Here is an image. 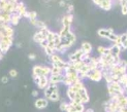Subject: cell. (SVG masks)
Masks as SVG:
<instances>
[{
    "instance_id": "obj_30",
    "label": "cell",
    "mask_w": 127,
    "mask_h": 112,
    "mask_svg": "<svg viewBox=\"0 0 127 112\" xmlns=\"http://www.w3.org/2000/svg\"><path fill=\"white\" fill-rule=\"evenodd\" d=\"M68 104H69V103H66V102H62V103L60 104V110H61V111H65V112H66V110H67V107H68Z\"/></svg>"
},
{
    "instance_id": "obj_42",
    "label": "cell",
    "mask_w": 127,
    "mask_h": 112,
    "mask_svg": "<svg viewBox=\"0 0 127 112\" xmlns=\"http://www.w3.org/2000/svg\"><path fill=\"white\" fill-rule=\"evenodd\" d=\"M29 17H30V12L29 11H26L25 14L23 15V18H27V19H29Z\"/></svg>"
},
{
    "instance_id": "obj_13",
    "label": "cell",
    "mask_w": 127,
    "mask_h": 112,
    "mask_svg": "<svg viewBox=\"0 0 127 112\" xmlns=\"http://www.w3.org/2000/svg\"><path fill=\"white\" fill-rule=\"evenodd\" d=\"M81 49L84 52V54L90 55V53H91V51H92V45H91V43H89L88 41H84V42L81 44Z\"/></svg>"
},
{
    "instance_id": "obj_44",
    "label": "cell",
    "mask_w": 127,
    "mask_h": 112,
    "mask_svg": "<svg viewBox=\"0 0 127 112\" xmlns=\"http://www.w3.org/2000/svg\"><path fill=\"white\" fill-rule=\"evenodd\" d=\"M32 96H33V97H37V96H38V92H37L36 90L33 91V92H32Z\"/></svg>"
},
{
    "instance_id": "obj_20",
    "label": "cell",
    "mask_w": 127,
    "mask_h": 112,
    "mask_svg": "<svg viewBox=\"0 0 127 112\" xmlns=\"http://www.w3.org/2000/svg\"><path fill=\"white\" fill-rule=\"evenodd\" d=\"M59 74H64V70L60 69L58 67H53L51 68V75H59Z\"/></svg>"
},
{
    "instance_id": "obj_26",
    "label": "cell",
    "mask_w": 127,
    "mask_h": 112,
    "mask_svg": "<svg viewBox=\"0 0 127 112\" xmlns=\"http://www.w3.org/2000/svg\"><path fill=\"white\" fill-rule=\"evenodd\" d=\"M119 83L121 84L123 88H125V86H126V84H127V73H125L124 75L121 77V79L119 80Z\"/></svg>"
},
{
    "instance_id": "obj_22",
    "label": "cell",
    "mask_w": 127,
    "mask_h": 112,
    "mask_svg": "<svg viewBox=\"0 0 127 112\" xmlns=\"http://www.w3.org/2000/svg\"><path fill=\"white\" fill-rule=\"evenodd\" d=\"M73 106H74V108H75V111L77 112H85V106H84V104H77V103H74V102H70Z\"/></svg>"
},
{
    "instance_id": "obj_16",
    "label": "cell",
    "mask_w": 127,
    "mask_h": 112,
    "mask_svg": "<svg viewBox=\"0 0 127 112\" xmlns=\"http://www.w3.org/2000/svg\"><path fill=\"white\" fill-rule=\"evenodd\" d=\"M68 88H70L71 89V91L72 92H74V93H79L82 89L84 88V83L81 81V80H79L78 82H75L74 84H72L71 86H68Z\"/></svg>"
},
{
    "instance_id": "obj_3",
    "label": "cell",
    "mask_w": 127,
    "mask_h": 112,
    "mask_svg": "<svg viewBox=\"0 0 127 112\" xmlns=\"http://www.w3.org/2000/svg\"><path fill=\"white\" fill-rule=\"evenodd\" d=\"M93 3L96 4L98 7L102 8L103 10H106V11L111 10L112 6H113V1H111V0H94Z\"/></svg>"
},
{
    "instance_id": "obj_17",
    "label": "cell",
    "mask_w": 127,
    "mask_h": 112,
    "mask_svg": "<svg viewBox=\"0 0 127 112\" xmlns=\"http://www.w3.org/2000/svg\"><path fill=\"white\" fill-rule=\"evenodd\" d=\"M26 11H27V10H26V6H25V4H24L23 2H19L18 7H17V11H16V12H18V14L23 18V15H24Z\"/></svg>"
},
{
    "instance_id": "obj_50",
    "label": "cell",
    "mask_w": 127,
    "mask_h": 112,
    "mask_svg": "<svg viewBox=\"0 0 127 112\" xmlns=\"http://www.w3.org/2000/svg\"><path fill=\"white\" fill-rule=\"evenodd\" d=\"M126 33H127V32H126Z\"/></svg>"
},
{
    "instance_id": "obj_23",
    "label": "cell",
    "mask_w": 127,
    "mask_h": 112,
    "mask_svg": "<svg viewBox=\"0 0 127 112\" xmlns=\"http://www.w3.org/2000/svg\"><path fill=\"white\" fill-rule=\"evenodd\" d=\"M50 58V61H51V63H58V62H61V61H63V59L60 57V56H58L57 54H54L53 56H51V57H49Z\"/></svg>"
},
{
    "instance_id": "obj_46",
    "label": "cell",
    "mask_w": 127,
    "mask_h": 112,
    "mask_svg": "<svg viewBox=\"0 0 127 112\" xmlns=\"http://www.w3.org/2000/svg\"><path fill=\"white\" fill-rule=\"evenodd\" d=\"M85 112H94V110H93V109H89V108H88V109H86V110H85Z\"/></svg>"
},
{
    "instance_id": "obj_34",
    "label": "cell",
    "mask_w": 127,
    "mask_h": 112,
    "mask_svg": "<svg viewBox=\"0 0 127 112\" xmlns=\"http://www.w3.org/2000/svg\"><path fill=\"white\" fill-rule=\"evenodd\" d=\"M37 18V14L35 11H30V17H29V21L30 20H36Z\"/></svg>"
},
{
    "instance_id": "obj_2",
    "label": "cell",
    "mask_w": 127,
    "mask_h": 112,
    "mask_svg": "<svg viewBox=\"0 0 127 112\" xmlns=\"http://www.w3.org/2000/svg\"><path fill=\"white\" fill-rule=\"evenodd\" d=\"M87 78L92 80V81H100L102 79V71L99 69L90 70L87 73Z\"/></svg>"
},
{
    "instance_id": "obj_27",
    "label": "cell",
    "mask_w": 127,
    "mask_h": 112,
    "mask_svg": "<svg viewBox=\"0 0 127 112\" xmlns=\"http://www.w3.org/2000/svg\"><path fill=\"white\" fill-rule=\"evenodd\" d=\"M54 42H55V44L56 46H58L61 44V37L59 35V33H55V37H54Z\"/></svg>"
},
{
    "instance_id": "obj_6",
    "label": "cell",
    "mask_w": 127,
    "mask_h": 112,
    "mask_svg": "<svg viewBox=\"0 0 127 112\" xmlns=\"http://www.w3.org/2000/svg\"><path fill=\"white\" fill-rule=\"evenodd\" d=\"M78 94H79L81 100H82V103H83V104H86V103H88L89 101H90V97H89L88 92H87V89L85 88V86L78 93Z\"/></svg>"
},
{
    "instance_id": "obj_10",
    "label": "cell",
    "mask_w": 127,
    "mask_h": 112,
    "mask_svg": "<svg viewBox=\"0 0 127 112\" xmlns=\"http://www.w3.org/2000/svg\"><path fill=\"white\" fill-rule=\"evenodd\" d=\"M72 21H73L72 14L64 16L62 18V25H63V27H70L71 24H72Z\"/></svg>"
},
{
    "instance_id": "obj_36",
    "label": "cell",
    "mask_w": 127,
    "mask_h": 112,
    "mask_svg": "<svg viewBox=\"0 0 127 112\" xmlns=\"http://www.w3.org/2000/svg\"><path fill=\"white\" fill-rule=\"evenodd\" d=\"M73 10V5L72 4H68L67 5V12H68V15H70L71 12Z\"/></svg>"
},
{
    "instance_id": "obj_49",
    "label": "cell",
    "mask_w": 127,
    "mask_h": 112,
    "mask_svg": "<svg viewBox=\"0 0 127 112\" xmlns=\"http://www.w3.org/2000/svg\"><path fill=\"white\" fill-rule=\"evenodd\" d=\"M126 97H127V96H126Z\"/></svg>"
},
{
    "instance_id": "obj_37",
    "label": "cell",
    "mask_w": 127,
    "mask_h": 112,
    "mask_svg": "<svg viewBox=\"0 0 127 112\" xmlns=\"http://www.w3.org/2000/svg\"><path fill=\"white\" fill-rule=\"evenodd\" d=\"M39 45L44 49V48H46V47L48 46V40H47V39H46V40H43L42 42H40V43H39Z\"/></svg>"
},
{
    "instance_id": "obj_8",
    "label": "cell",
    "mask_w": 127,
    "mask_h": 112,
    "mask_svg": "<svg viewBox=\"0 0 127 112\" xmlns=\"http://www.w3.org/2000/svg\"><path fill=\"white\" fill-rule=\"evenodd\" d=\"M63 78H64V74H59V75H50L49 83L58 84L60 82H63Z\"/></svg>"
},
{
    "instance_id": "obj_7",
    "label": "cell",
    "mask_w": 127,
    "mask_h": 112,
    "mask_svg": "<svg viewBox=\"0 0 127 112\" xmlns=\"http://www.w3.org/2000/svg\"><path fill=\"white\" fill-rule=\"evenodd\" d=\"M114 33V30L112 28H107V29H104V28H101L97 31V34L99 37H102V38H109V36L111 34Z\"/></svg>"
},
{
    "instance_id": "obj_45",
    "label": "cell",
    "mask_w": 127,
    "mask_h": 112,
    "mask_svg": "<svg viewBox=\"0 0 127 112\" xmlns=\"http://www.w3.org/2000/svg\"><path fill=\"white\" fill-rule=\"evenodd\" d=\"M33 80H34V82H35L36 84H38V82H39V77H34Z\"/></svg>"
},
{
    "instance_id": "obj_40",
    "label": "cell",
    "mask_w": 127,
    "mask_h": 112,
    "mask_svg": "<svg viewBox=\"0 0 127 112\" xmlns=\"http://www.w3.org/2000/svg\"><path fill=\"white\" fill-rule=\"evenodd\" d=\"M28 58H29L30 60H35V59H36V56H35V54H29Z\"/></svg>"
},
{
    "instance_id": "obj_33",
    "label": "cell",
    "mask_w": 127,
    "mask_h": 112,
    "mask_svg": "<svg viewBox=\"0 0 127 112\" xmlns=\"http://www.w3.org/2000/svg\"><path fill=\"white\" fill-rule=\"evenodd\" d=\"M9 76H10V77H12V78L17 77V76H18V71H17V70H15V69H11V70L9 71Z\"/></svg>"
},
{
    "instance_id": "obj_21",
    "label": "cell",
    "mask_w": 127,
    "mask_h": 112,
    "mask_svg": "<svg viewBox=\"0 0 127 112\" xmlns=\"http://www.w3.org/2000/svg\"><path fill=\"white\" fill-rule=\"evenodd\" d=\"M48 100H50V101H53V102H57V101H59V100H60V95H59V92H58V91L54 92L53 94L50 96V98L48 99Z\"/></svg>"
},
{
    "instance_id": "obj_41",
    "label": "cell",
    "mask_w": 127,
    "mask_h": 112,
    "mask_svg": "<svg viewBox=\"0 0 127 112\" xmlns=\"http://www.w3.org/2000/svg\"><path fill=\"white\" fill-rule=\"evenodd\" d=\"M1 81H2V83H6V82L8 81V77L7 76H3L1 78Z\"/></svg>"
},
{
    "instance_id": "obj_9",
    "label": "cell",
    "mask_w": 127,
    "mask_h": 112,
    "mask_svg": "<svg viewBox=\"0 0 127 112\" xmlns=\"http://www.w3.org/2000/svg\"><path fill=\"white\" fill-rule=\"evenodd\" d=\"M48 100L47 99H44V98H39V99H37V100L35 101L34 105H35V107L37 109H43V108H46L48 107Z\"/></svg>"
},
{
    "instance_id": "obj_29",
    "label": "cell",
    "mask_w": 127,
    "mask_h": 112,
    "mask_svg": "<svg viewBox=\"0 0 127 112\" xmlns=\"http://www.w3.org/2000/svg\"><path fill=\"white\" fill-rule=\"evenodd\" d=\"M44 52H46V54L49 56V57H51V56H53L54 54H55V52H54V49H52V48H50L49 46H47L46 48H44Z\"/></svg>"
},
{
    "instance_id": "obj_31",
    "label": "cell",
    "mask_w": 127,
    "mask_h": 112,
    "mask_svg": "<svg viewBox=\"0 0 127 112\" xmlns=\"http://www.w3.org/2000/svg\"><path fill=\"white\" fill-rule=\"evenodd\" d=\"M117 38H118V35L115 34V33H113V34H111V35L109 36V38H107V39H109L110 41H112V42L115 43V41L117 40Z\"/></svg>"
},
{
    "instance_id": "obj_12",
    "label": "cell",
    "mask_w": 127,
    "mask_h": 112,
    "mask_svg": "<svg viewBox=\"0 0 127 112\" xmlns=\"http://www.w3.org/2000/svg\"><path fill=\"white\" fill-rule=\"evenodd\" d=\"M32 76L34 77H40L42 76V66L40 65H36L33 67L32 69Z\"/></svg>"
},
{
    "instance_id": "obj_18",
    "label": "cell",
    "mask_w": 127,
    "mask_h": 112,
    "mask_svg": "<svg viewBox=\"0 0 127 112\" xmlns=\"http://www.w3.org/2000/svg\"><path fill=\"white\" fill-rule=\"evenodd\" d=\"M97 52L100 56H104V55H110V49L109 47H105V46H102L100 45L97 47Z\"/></svg>"
},
{
    "instance_id": "obj_28",
    "label": "cell",
    "mask_w": 127,
    "mask_h": 112,
    "mask_svg": "<svg viewBox=\"0 0 127 112\" xmlns=\"http://www.w3.org/2000/svg\"><path fill=\"white\" fill-rule=\"evenodd\" d=\"M54 37H55V32H52L51 30H49V32H48V36H47V40H48V42L54 41Z\"/></svg>"
},
{
    "instance_id": "obj_11",
    "label": "cell",
    "mask_w": 127,
    "mask_h": 112,
    "mask_svg": "<svg viewBox=\"0 0 127 112\" xmlns=\"http://www.w3.org/2000/svg\"><path fill=\"white\" fill-rule=\"evenodd\" d=\"M49 85V77L47 76H40L39 77V82L37 84L39 90H44Z\"/></svg>"
},
{
    "instance_id": "obj_43",
    "label": "cell",
    "mask_w": 127,
    "mask_h": 112,
    "mask_svg": "<svg viewBox=\"0 0 127 112\" xmlns=\"http://www.w3.org/2000/svg\"><path fill=\"white\" fill-rule=\"evenodd\" d=\"M59 5L61 6V7H63V6H67V4H66L65 1H60V2H59Z\"/></svg>"
},
{
    "instance_id": "obj_15",
    "label": "cell",
    "mask_w": 127,
    "mask_h": 112,
    "mask_svg": "<svg viewBox=\"0 0 127 112\" xmlns=\"http://www.w3.org/2000/svg\"><path fill=\"white\" fill-rule=\"evenodd\" d=\"M21 16L18 14V12H14V14H11L10 16V25H12V26H16V25L19 24V22H20L21 20Z\"/></svg>"
},
{
    "instance_id": "obj_19",
    "label": "cell",
    "mask_w": 127,
    "mask_h": 112,
    "mask_svg": "<svg viewBox=\"0 0 127 112\" xmlns=\"http://www.w3.org/2000/svg\"><path fill=\"white\" fill-rule=\"evenodd\" d=\"M66 95H67V98L70 100V102H73L75 100V97H77V93L72 92L70 88H68L66 91Z\"/></svg>"
},
{
    "instance_id": "obj_47",
    "label": "cell",
    "mask_w": 127,
    "mask_h": 112,
    "mask_svg": "<svg viewBox=\"0 0 127 112\" xmlns=\"http://www.w3.org/2000/svg\"><path fill=\"white\" fill-rule=\"evenodd\" d=\"M17 46H18V47H21V46H22L21 43H17Z\"/></svg>"
},
{
    "instance_id": "obj_38",
    "label": "cell",
    "mask_w": 127,
    "mask_h": 112,
    "mask_svg": "<svg viewBox=\"0 0 127 112\" xmlns=\"http://www.w3.org/2000/svg\"><path fill=\"white\" fill-rule=\"evenodd\" d=\"M121 12H122V15L126 16L127 15V5L123 6V7H121Z\"/></svg>"
},
{
    "instance_id": "obj_48",
    "label": "cell",
    "mask_w": 127,
    "mask_h": 112,
    "mask_svg": "<svg viewBox=\"0 0 127 112\" xmlns=\"http://www.w3.org/2000/svg\"><path fill=\"white\" fill-rule=\"evenodd\" d=\"M125 89H126V90H127V84H126V86H125Z\"/></svg>"
},
{
    "instance_id": "obj_32",
    "label": "cell",
    "mask_w": 127,
    "mask_h": 112,
    "mask_svg": "<svg viewBox=\"0 0 127 112\" xmlns=\"http://www.w3.org/2000/svg\"><path fill=\"white\" fill-rule=\"evenodd\" d=\"M119 66L121 68H124V69H127V61L126 60H121L119 63Z\"/></svg>"
},
{
    "instance_id": "obj_1",
    "label": "cell",
    "mask_w": 127,
    "mask_h": 112,
    "mask_svg": "<svg viewBox=\"0 0 127 112\" xmlns=\"http://www.w3.org/2000/svg\"><path fill=\"white\" fill-rule=\"evenodd\" d=\"M12 41H14V38L12 37H3V38L0 40V52H1L3 55L6 54V52H8L9 47L12 45Z\"/></svg>"
},
{
    "instance_id": "obj_5",
    "label": "cell",
    "mask_w": 127,
    "mask_h": 112,
    "mask_svg": "<svg viewBox=\"0 0 127 112\" xmlns=\"http://www.w3.org/2000/svg\"><path fill=\"white\" fill-rule=\"evenodd\" d=\"M58 91V86H57V84H53V83H49V85L47 86L46 89H44V97H46L47 99L50 98V96L53 94L54 92Z\"/></svg>"
},
{
    "instance_id": "obj_24",
    "label": "cell",
    "mask_w": 127,
    "mask_h": 112,
    "mask_svg": "<svg viewBox=\"0 0 127 112\" xmlns=\"http://www.w3.org/2000/svg\"><path fill=\"white\" fill-rule=\"evenodd\" d=\"M70 32V27H63L62 29H61V31L59 32V35H60V37L61 38H64V37Z\"/></svg>"
},
{
    "instance_id": "obj_35",
    "label": "cell",
    "mask_w": 127,
    "mask_h": 112,
    "mask_svg": "<svg viewBox=\"0 0 127 112\" xmlns=\"http://www.w3.org/2000/svg\"><path fill=\"white\" fill-rule=\"evenodd\" d=\"M120 38H121V41H122V44L127 40V33H123L120 35Z\"/></svg>"
},
{
    "instance_id": "obj_25",
    "label": "cell",
    "mask_w": 127,
    "mask_h": 112,
    "mask_svg": "<svg viewBox=\"0 0 127 112\" xmlns=\"http://www.w3.org/2000/svg\"><path fill=\"white\" fill-rule=\"evenodd\" d=\"M35 27H37V28H39V30H43V29H48L47 28V25L44 24L42 21H38L37 20L36 21V24H35Z\"/></svg>"
},
{
    "instance_id": "obj_39",
    "label": "cell",
    "mask_w": 127,
    "mask_h": 112,
    "mask_svg": "<svg viewBox=\"0 0 127 112\" xmlns=\"http://www.w3.org/2000/svg\"><path fill=\"white\" fill-rule=\"evenodd\" d=\"M119 3H120V5H121V7H123V6H125V5H127V0H121V1H119Z\"/></svg>"
},
{
    "instance_id": "obj_14",
    "label": "cell",
    "mask_w": 127,
    "mask_h": 112,
    "mask_svg": "<svg viewBox=\"0 0 127 112\" xmlns=\"http://www.w3.org/2000/svg\"><path fill=\"white\" fill-rule=\"evenodd\" d=\"M109 49H110V55L112 56V57H117V56H120V54H121L120 46H117L115 44H113L112 46H110Z\"/></svg>"
},
{
    "instance_id": "obj_4",
    "label": "cell",
    "mask_w": 127,
    "mask_h": 112,
    "mask_svg": "<svg viewBox=\"0 0 127 112\" xmlns=\"http://www.w3.org/2000/svg\"><path fill=\"white\" fill-rule=\"evenodd\" d=\"M83 55H84V52L82 51L81 48H79V49H77V51H75L74 53L68 55V61H69V62L79 61V60H81V58H82V56H83Z\"/></svg>"
}]
</instances>
